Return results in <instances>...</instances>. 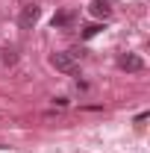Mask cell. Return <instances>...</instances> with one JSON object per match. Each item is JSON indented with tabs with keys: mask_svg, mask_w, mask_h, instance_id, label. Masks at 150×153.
<instances>
[{
	"mask_svg": "<svg viewBox=\"0 0 150 153\" xmlns=\"http://www.w3.org/2000/svg\"><path fill=\"white\" fill-rule=\"evenodd\" d=\"M50 65H53L56 71H62V74H71V76L79 74V65H76L74 53H53V56H50Z\"/></svg>",
	"mask_w": 150,
	"mask_h": 153,
	"instance_id": "cell-1",
	"label": "cell"
},
{
	"mask_svg": "<svg viewBox=\"0 0 150 153\" xmlns=\"http://www.w3.org/2000/svg\"><path fill=\"white\" fill-rule=\"evenodd\" d=\"M74 21H76V12L74 9H65V12H56V15H53V27L62 30V27H71Z\"/></svg>",
	"mask_w": 150,
	"mask_h": 153,
	"instance_id": "cell-4",
	"label": "cell"
},
{
	"mask_svg": "<svg viewBox=\"0 0 150 153\" xmlns=\"http://www.w3.org/2000/svg\"><path fill=\"white\" fill-rule=\"evenodd\" d=\"M97 33H100V27H97V24H88V27L82 30V38H91V36H97Z\"/></svg>",
	"mask_w": 150,
	"mask_h": 153,
	"instance_id": "cell-6",
	"label": "cell"
},
{
	"mask_svg": "<svg viewBox=\"0 0 150 153\" xmlns=\"http://www.w3.org/2000/svg\"><path fill=\"white\" fill-rule=\"evenodd\" d=\"M91 15H97V18H109V15H112V6H109L106 0H94V3H91Z\"/></svg>",
	"mask_w": 150,
	"mask_h": 153,
	"instance_id": "cell-5",
	"label": "cell"
},
{
	"mask_svg": "<svg viewBox=\"0 0 150 153\" xmlns=\"http://www.w3.org/2000/svg\"><path fill=\"white\" fill-rule=\"evenodd\" d=\"M118 68L121 71H130V74H138V71H144V59L138 53H124L118 59Z\"/></svg>",
	"mask_w": 150,
	"mask_h": 153,
	"instance_id": "cell-2",
	"label": "cell"
},
{
	"mask_svg": "<svg viewBox=\"0 0 150 153\" xmlns=\"http://www.w3.org/2000/svg\"><path fill=\"white\" fill-rule=\"evenodd\" d=\"M38 6H24V12H21V30H33L38 21Z\"/></svg>",
	"mask_w": 150,
	"mask_h": 153,
	"instance_id": "cell-3",
	"label": "cell"
}]
</instances>
